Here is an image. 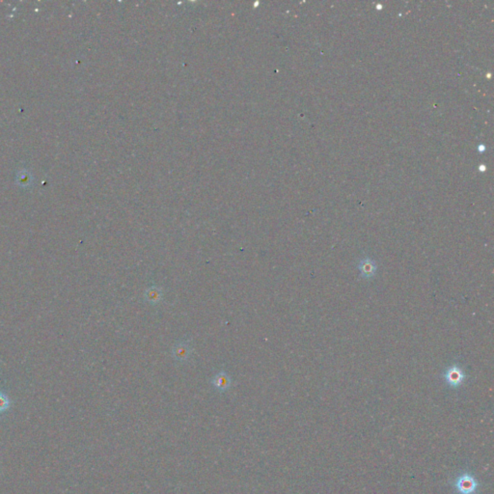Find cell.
<instances>
[{"mask_svg":"<svg viewBox=\"0 0 494 494\" xmlns=\"http://www.w3.org/2000/svg\"><path fill=\"white\" fill-rule=\"evenodd\" d=\"M446 383L453 388H458L462 385L466 378L463 368L459 364H453L449 366L443 373Z\"/></svg>","mask_w":494,"mask_h":494,"instance_id":"cell-1","label":"cell"},{"mask_svg":"<svg viewBox=\"0 0 494 494\" xmlns=\"http://www.w3.org/2000/svg\"><path fill=\"white\" fill-rule=\"evenodd\" d=\"M455 487L460 494H474L478 489V482L472 475L463 474L457 479Z\"/></svg>","mask_w":494,"mask_h":494,"instance_id":"cell-2","label":"cell"},{"mask_svg":"<svg viewBox=\"0 0 494 494\" xmlns=\"http://www.w3.org/2000/svg\"><path fill=\"white\" fill-rule=\"evenodd\" d=\"M192 354V348L186 341H180L174 344L172 348V356L176 362L187 363Z\"/></svg>","mask_w":494,"mask_h":494,"instance_id":"cell-3","label":"cell"},{"mask_svg":"<svg viewBox=\"0 0 494 494\" xmlns=\"http://www.w3.org/2000/svg\"><path fill=\"white\" fill-rule=\"evenodd\" d=\"M211 385L218 392H225L230 389L232 385L231 376L225 371H221L219 373L214 374L211 379Z\"/></svg>","mask_w":494,"mask_h":494,"instance_id":"cell-4","label":"cell"},{"mask_svg":"<svg viewBox=\"0 0 494 494\" xmlns=\"http://www.w3.org/2000/svg\"><path fill=\"white\" fill-rule=\"evenodd\" d=\"M358 269L363 278H372L376 273L377 265L371 258H363L358 263Z\"/></svg>","mask_w":494,"mask_h":494,"instance_id":"cell-5","label":"cell"},{"mask_svg":"<svg viewBox=\"0 0 494 494\" xmlns=\"http://www.w3.org/2000/svg\"><path fill=\"white\" fill-rule=\"evenodd\" d=\"M144 298L145 300L150 303V304H157L159 303L162 298H163V292L162 290L157 287V286H151L148 288L145 293H144Z\"/></svg>","mask_w":494,"mask_h":494,"instance_id":"cell-6","label":"cell"},{"mask_svg":"<svg viewBox=\"0 0 494 494\" xmlns=\"http://www.w3.org/2000/svg\"><path fill=\"white\" fill-rule=\"evenodd\" d=\"M10 404L8 396L0 392V413L6 412L10 408Z\"/></svg>","mask_w":494,"mask_h":494,"instance_id":"cell-7","label":"cell"}]
</instances>
